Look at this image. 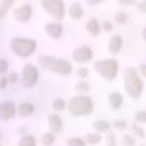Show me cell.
<instances>
[{
    "mask_svg": "<svg viewBox=\"0 0 146 146\" xmlns=\"http://www.w3.org/2000/svg\"><path fill=\"white\" fill-rule=\"evenodd\" d=\"M123 82L124 90L131 98L138 99L141 96L144 90V82L137 72V68L127 67L123 74Z\"/></svg>",
    "mask_w": 146,
    "mask_h": 146,
    "instance_id": "6da1fadb",
    "label": "cell"
},
{
    "mask_svg": "<svg viewBox=\"0 0 146 146\" xmlns=\"http://www.w3.org/2000/svg\"><path fill=\"white\" fill-rule=\"evenodd\" d=\"M38 62L40 64L41 67H43L44 70L51 71L54 73H58V74H70L73 70L72 64L66 60V59H62V58H55L52 56L49 55H39L38 57Z\"/></svg>",
    "mask_w": 146,
    "mask_h": 146,
    "instance_id": "7a4b0ae2",
    "label": "cell"
},
{
    "mask_svg": "<svg viewBox=\"0 0 146 146\" xmlns=\"http://www.w3.org/2000/svg\"><path fill=\"white\" fill-rule=\"evenodd\" d=\"M66 106L70 114L73 116H86L90 114L94 110L92 99L89 96H84V95H80L71 98Z\"/></svg>",
    "mask_w": 146,
    "mask_h": 146,
    "instance_id": "3957f363",
    "label": "cell"
},
{
    "mask_svg": "<svg viewBox=\"0 0 146 146\" xmlns=\"http://www.w3.org/2000/svg\"><path fill=\"white\" fill-rule=\"evenodd\" d=\"M10 49L11 51L22 58L30 57L36 50V42L30 38H19L15 36L10 40Z\"/></svg>",
    "mask_w": 146,
    "mask_h": 146,
    "instance_id": "277c9868",
    "label": "cell"
},
{
    "mask_svg": "<svg viewBox=\"0 0 146 146\" xmlns=\"http://www.w3.org/2000/svg\"><path fill=\"white\" fill-rule=\"evenodd\" d=\"M94 70L105 80H114L117 75L119 64L115 59H104L96 60L94 63Z\"/></svg>",
    "mask_w": 146,
    "mask_h": 146,
    "instance_id": "5b68a950",
    "label": "cell"
},
{
    "mask_svg": "<svg viewBox=\"0 0 146 146\" xmlns=\"http://www.w3.org/2000/svg\"><path fill=\"white\" fill-rule=\"evenodd\" d=\"M43 10L54 19L60 21L65 16V5L63 0H41Z\"/></svg>",
    "mask_w": 146,
    "mask_h": 146,
    "instance_id": "8992f818",
    "label": "cell"
},
{
    "mask_svg": "<svg viewBox=\"0 0 146 146\" xmlns=\"http://www.w3.org/2000/svg\"><path fill=\"white\" fill-rule=\"evenodd\" d=\"M39 79V71L38 68L31 64L26 63L22 70V83L25 88H32L35 86Z\"/></svg>",
    "mask_w": 146,
    "mask_h": 146,
    "instance_id": "52a82bcc",
    "label": "cell"
},
{
    "mask_svg": "<svg viewBox=\"0 0 146 146\" xmlns=\"http://www.w3.org/2000/svg\"><path fill=\"white\" fill-rule=\"evenodd\" d=\"M94 52L89 46H81L74 49L72 52V58L76 63H88L90 59H92Z\"/></svg>",
    "mask_w": 146,
    "mask_h": 146,
    "instance_id": "ba28073f",
    "label": "cell"
},
{
    "mask_svg": "<svg viewBox=\"0 0 146 146\" xmlns=\"http://www.w3.org/2000/svg\"><path fill=\"white\" fill-rule=\"evenodd\" d=\"M16 114V106L13 102H2L0 103V120L8 121L13 119Z\"/></svg>",
    "mask_w": 146,
    "mask_h": 146,
    "instance_id": "9c48e42d",
    "label": "cell"
},
{
    "mask_svg": "<svg viewBox=\"0 0 146 146\" xmlns=\"http://www.w3.org/2000/svg\"><path fill=\"white\" fill-rule=\"evenodd\" d=\"M32 16V7L30 5H23L15 9L14 17L19 23H26Z\"/></svg>",
    "mask_w": 146,
    "mask_h": 146,
    "instance_id": "30bf717a",
    "label": "cell"
},
{
    "mask_svg": "<svg viewBox=\"0 0 146 146\" xmlns=\"http://www.w3.org/2000/svg\"><path fill=\"white\" fill-rule=\"evenodd\" d=\"M44 31L52 39H59L63 34V25L59 23H55V22L47 23L44 25Z\"/></svg>",
    "mask_w": 146,
    "mask_h": 146,
    "instance_id": "8fae6325",
    "label": "cell"
},
{
    "mask_svg": "<svg viewBox=\"0 0 146 146\" xmlns=\"http://www.w3.org/2000/svg\"><path fill=\"white\" fill-rule=\"evenodd\" d=\"M122 46H123V39L121 35L119 34H114L111 36L110 39V42H108V51L113 55H116L121 51L122 49Z\"/></svg>",
    "mask_w": 146,
    "mask_h": 146,
    "instance_id": "7c38bea8",
    "label": "cell"
},
{
    "mask_svg": "<svg viewBox=\"0 0 146 146\" xmlns=\"http://www.w3.org/2000/svg\"><path fill=\"white\" fill-rule=\"evenodd\" d=\"M48 123H49V128L51 130L52 133H57L62 130L63 128V120L58 114H50L48 117Z\"/></svg>",
    "mask_w": 146,
    "mask_h": 146,
    "instance_id": "4fadbf2b",
    "label": "cell"
},
{
    "mask_svg": "<svg viewBox=\"0 0 146 146\" xmlns=\"http://www.w3.org/2000/svg\"><path fill=\"white\" fill-rule=\"evenodd\" d=\"M16 112L22 117H29L34 113V105L30 102H23L16 108Z\"/></svg>",
    "mask_w": 146,
    "mask_h": 146,
    "instance_id": "5bb4252c",
    "label": "cell"
},
{
    "mask_svg": "<svg viewBox=\"0 0 146 146\" xmlns=\"http://www.w3.org/2000/svg\"><path fill=\"white\" fill-rule=\"evenodd\" d=\"M86 29L91 36H97L100 33V24L97 18L92 17L86 23Z\"/></svg>",
    "mask_w": 146,
    "mask_h": 146,
    "instance_id": "9a60e30c",
    "label": "cell"
},
{
    "mask_svg": "<svg viewBox=\"0 0 146 146\" xmlns=\"http://www.w3.org/2000/svg\"><path fill=\"white\" fill-rule=\"evenodd\" d=\"M83 7L81 6L80 2H73L70 8H68V13H70V16L73 18V19H80L82 16H83Z\"/></svg>",
    "mask_w": 146,
    "mask_h": 146,
    "instance_id": "2e32d148",
    "label": "cell"
},
{
    "mask_svg": "<svg viewBox=\"0 0 146 146\" xmlns=\"http://www.w3.org/2000/svg\"><path fill=\"white\" fill-rule=\"evenodd\" d=\"M108 102H110V105L113 110H119L122 106L123 97L120 92H112L108 96Z\"/></svg>",
    "mask_w": 146,
    "mask_h": 146,
    "instance_id": "e0dca14e",
    "label": "cell"
},
{
    "mask_svg": "<svg viewBox=\"0 0 146 146\" xmlns=\"http://www.w3.org/2000/svg\"><path fill=\"white\" fill-rule=\"evenodd\" d=\"M92 127L97 132H108L111 129V123L106 120H97L94 122Z\"/></svg>",
    "mask_w": 146,
    "mask_h": 146,
    "instance_id": "ac0fdd59",
    "label": "cell"
},
{
    "mask_svg": "<svg viewBox=\"0 0 146 146\" xmlns=\"http://www.w3.org/2000/svg\"><path fill=\"white\" fill-rule=\"evenodd\" d=\"M14 1L15 0H2L1 1V3H0V19H2L7 15L8 10L14 5Z\"/></svg>",
    "mask_w": 146,
    "mask_h": 146,
    "instance_id": "d6986e66",
    "label": "cell"
},
{
    "mask_svg": "<svg viewBox=\"0 0 146 146\" xmlns=\"http://www.w3.org/2000/svg\"><path fill=\"white\" fill-rule=\"evenodd\" d=\"M35 145H36V140H35L34 136H32V135H24L21 138V140H19L17 146H35Z\"/></svg>",
    "mask_w": 146,
    "mask_h": 146,
    "instance_id": "ffe728a7",
    "label": "cell"
},
{
    "mask_svg": "<svg viewBox=\"0 0 146 146\" xmlns=\"http://www.w3.org/2000/svg\"><path fill=\"white\" fill-rule=\"evenodd\" d=\"M83 140H84L86 144L97 145L98 143L102 141V136H100V133H97V132H95V133H88Z\"/></svg>",
    "mask_w": 146,
    "mask_h": 146,
    "instance_id": "44dd1931",
    "label": "cell"
},
{
    "mask_svg": "<svg viewBox=\"0 0 146 146\" xmlns=\"http://www.w3.org/2000/svg\"><path fill=\"white\" fill-rule=\"evenodd\" d=\"M41 141L44 146H51L55 143V133L52 132H46L41 137Z\"/></svg>",
    "mask_w": 146,
    "mask_h": 146,
    "instance_id": "7402d4cb",
    "label": "cell"
},
{
    "mask_svg": "<svg viewBox=\"0 0 146 146\" xmlns=\"http://www.w3.org/2000/svg\"><path fill=\"white\" fill-rule=\"evenodd\" d=\"M75 90L78 92H81V94H84V92H88L90 90V84L84 81V80H80L76 84H75Z\"/></svg>",
    "mask_w": 146,
    "mask_h": 146,
    "instance_id": "603a6c76",
    "label": "cell"
},
{
    "mask_svg": "<svg viewBox=\"0 0 146 146\" xmlns=\"http://www.w3.org/2000/svg\"><path fill=\"white\" fill-rule=\"evenodd\" d=\"M127 19H128V15L124 13V11H119L114 15V22L117 23L119 25H123L127 23Z\"/></svg>",
    "mask_w": 146,
    "mask_h": 146,
    "instance_id": "cb8c5ba5",
    "label": "cell"
},
{
    "mask_svg": "<svg viewBox=\"0 0 146 146\" xmlns=\"http://www.w3.org/2000/svg\"><path fill=\"white\" fill-rule=\"evenodd\" d=\"M66 107V103L64 99L62 98H56L54 102H52V108L57 112H60V111H64Z\"/></svg>",
    "mask_w": 146,
    "mask_h": 146,
    "instance_id": "d4e9b609",
    "label": "cell"
},
{
    "mask_svg": "<svg viewBox=\"0 0 146 146\" xmlns=\"http://www.w3.org/2000/svg\"><path fill=\"white\" fill-rule=\"evenodd\" d=\"M131 131L139 138H145V130L137 123H133L131 124Z\"/></svg>",
    "mask_w": 146,
    "mask_h": 146,
    "instance_id": "484cf974",
    "label": "cell"
},
{
    "mask_svg": "<svg viewBox=\"0 0 146 146\" xmlns=\"http://www.w3.org/2000/svg\"><path fill=\"white\" fill-rule=\"evenodd\" d=\"M86 145L87 144L84 143V140L79 137H73L67 140V146H86Z\"/></svg>",
    "mask_w": 146,
    "mask_h": 146,
    "instance_id": "4316f807",
    "label": "cell"
},
{
    "mask_svg": "<svg viewBox=\"0 0 146 146\" xmlns=\"http://www.w3.org/2000/svg\"><path fill=\"white\" fill-rule=\"evenodd\" d=\"M135 144H136V141L131 135L125 133L123 136V138H122V145L123 146H135Z\"/></svg>",
    "mask_w": 146,
    "mask_h": 146,
    "instance_id": "83f0119b",
    "label": "cell"
},
{
    "mask_svg": "<svg viewBox=\"0 0 146 146\" xmlns=\"http://www.w3.org/2000/svg\"><path fill=\"white\" fill-rule=\"evenodd\" d=\"M135 120L138 123H144L146 121V112L145 111H137L135 114Z\"/></svg>",
    "mask_w": 146,
    "mask_h": 146,
    "instance_id": "f1b7e54d",
    "label": "cell"
},
{
    "mask_svg": "<svg viewBox=\"0 0 146 146\" xmlns=\"http://www.w3.org/2000/svg\"><path fill=\"white\" fill-rule=\"evenodd\" d=\"M113 127L116 130H125L127 129V122L124 120H115L113 122Z\"/></svg>",
    "mask_w": 146,
    "mask_h": 146,
    "instance_id": "f546056e",
    "label": "cell"
},
{
    "mask_svg": "<svg viewBox=\"0 0 146 146\" xmlns=\"http://www.w3.org/2000/svg\"><path fill=\"white\" fill-rule=\"evenodd\" d=\"M106 140H107V146H116V139H115V136L113 132H111V131L107 132Z\"/></svg>",
    "mask_w": 146,
    "mask_h": 146,
    "instance_id": "4dcf8cb0",
    "label": "cell"
},
{
    "mask_svg": "<svg viewBox=\"0 0 146 146\" xmlns=\"http://www.w3.org/2000/svg\"><path fill=\"white\" fill-rule=\"evenodd\" d=\"M18 79H19V76H18V74H17L16 72H11V73H9V75L7 76L8 83H11V84L17 83V82H18Z\"/></svg>",
    "mask_w": 146,
    "mask_h": 146,
    "instance_id": "1f68e13d",
    "label": "cell"
},
{
    "mask_svg": "<svg viewBox=\"0 0 146 146\" xmlns=\"http://www.w3.org/2000/svg\"><path fill=\"white\" fill-rule=\"evenodd\" d=\"M88 74H89V71H88L87 67H79V68L76 70V75H78L79 78H81L82 80H83L84 78H87Z\"/></svg>",
    "mask_w": 146,
    "mask_h": 146,
    "instance_id": "d6a6232c",
    "label": "cell"
},
{
    "mask_svg": "<svg viewBox=\"0 0 146 146\" xmlns=\"http://www.w3.org/2000/svg\"><path fill=\"white\" fill-rule=\"evenodd\" d=\"M8 62L6 59H2L0 58V74H3L8 71Z\"/></svg>",
    "mask_w": 146,
    "mask_h": 146,
    "instance_id": "836d02e7",
    "label": "cell"
},
{
    "mask_svg": "<svg viewBox=\"0 0 146 146\" xmlns=\"http://www.w3.org/2000/svg\"><path fill=\"white\" fill-rule=\"evenodd\" d=\"M102 29L105 31V32H111L113 30V24L108 21H105L102 23Z\"/></svg>",
    "mask_w": 146,
    "mask_h": 146,
    "instance_id": "e575fe53",
    "label": "cell"
},
{
    "mask_svg": "<svg viewBox=\"0 0 146 146\" xmlns=\"http://www.w3.org/2000/svg\"><path fill=\"white\" fill-rule=\"evenodd\" d=\"M122 6H132L137 2V0H116Z\"/></svg>",
    "mask_w": 146,
    "mask_h": 146,
    "instance_id": "d590c367",
    "label": "cell"
},
{
    "mask_svg": "<svg viewBox=\"0 0 146 146\" xmlns=\"http://www.w3.org/2000/svg\"><path fill=\"white\" fill-rule=\"evenodd\" d=\"M137 9L140 11V13H146V1L145 0H143L141 2H139L138 5H137Z\"/></svg>",
    "mask_w": 146,
    "mask_h": 146,
    "instance_id": "8d00e7d4",
    "label": "cell"
},
{
    "mask_svg": "<svg viewBox=\"0 0 146 146\" xmlns=\"http://www.w3.org/2000/svg\"><path fill=\"white\" fill-rule=\"evenodd\" d=\"M8 84V81H7V76H1L0 78V89H5Z\"/></svg>",
    "mask_w": 146,
    "mask_h": 146,
    "instance_id": "74e56055",
    "label": "cell"
},
{
    "mask_svg": "<svg viewBox=\"0 0 146 146\" xmlns=\"http://www.w3.org/2000/svg\"><path fill=\"white\" fill-rule=\"evenodd\" d=\"M103 1L104 0H86V2L88 5H90V6H96V5H98V3L103 2Z\"/></svg>",
    "mask_w": 146,
    "mask_h": 146,
    "instance_id": "f35d334b",
    "label": "cell"
},
{
    "mask_svg": "<svg viewBox=\"0 0 146 146\" xmlns=\"http://www.w3.org/2000/svg\"><path fill=\"white\" fill-rule=\"evenodd\" d=\"M139 70H140V72H141V75H143V76H146V64H145V63L140 64Z\"/></svg>",
    "mask_w": 146,
    "mask_h": 146,
    "instance_id": "ab89813d",
    "label": "cell"
},
{
    "mask_svg": "<svg viewBox=\"0 0 146 146\" xmlns=\"http://www.w3.org/2000/svg\"><path fill=\"white\" fill-rule=\"evenodd\" d=\"M18 132H19V133H26V132H27V128L24 127V125H22V127L18 128Z\"/></svg>",
    "mask_w": 146,
    "mask_h": 146,
    "instance_id": "60d3db41",
    "label": "cell"
},
{
    "mask_svg": "<svg viewBox=\"0 0 146 146\" xmlns=\"http://www.w3.org/2000/svg\"><path fill=\"white\" fill-rule=\"evenodd\" d=\"M1 138H2V135H1V132H0V140H1Z\"/></svg>",
    "mask_w": 146,
    "mask_h": 146,
    "instance_id": "b9f144b4",
    "label": "cell"
},
{
    "mask_svg": "<svg viewBox=\"0 0 146 146\" xmlns=\"http://www.w3.org/2000/svg\"><path fill=\"white\" fill-rule=\"evenodd\" d=\"M0 146H2V145H0Z\"/></svg>",
    "mask_w": 146,
    "mask_h": 146,
    "instance_id": "7bdbcfd3",
    "label": "cell"
},
{
    "mask_svg": "<svg viewBox=\"0 0 146 146\" xmlns=\"http://www.w3.org/2000/svg\"><path fill=\"white\" fill-rule=\"evenodd\" d=\"M141 146H144V145H141Z\"/></svg>",
    "mask_w": 146,
    "mask_h": 146,
    "instance_id": "ee69618b",
    "label": "cell"
}]
</instances>
